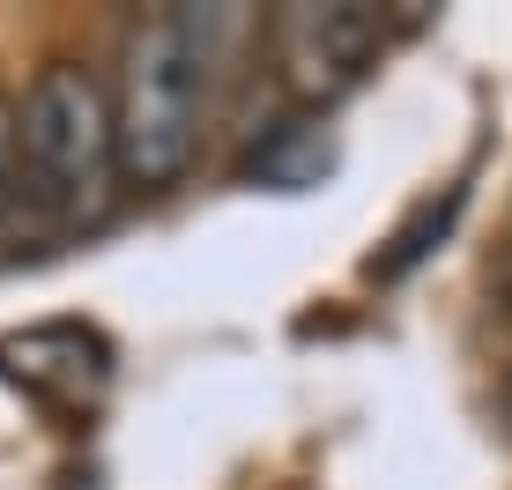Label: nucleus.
<instances>
[{"label":"nucleus","mask_w":512,"mask_h":490,"mask_svg":"<svg viewBox=\"0 0 512 490\" xmlns=\"http://www.w3.org/2000/svg\"><path fill=\"white\" fill-rule=\"evenodd\" d=\"M245 38H253L245 8H149L119 38V75L104 82V97L127 194H171L201 164L231 52Z\"/></svg>","instance_id":"obj_1"},{"label":"nucleus","mask_w":512,"mask_h":490,"mask_svg":"<svg viewBox=\"0 0 512 490\" xmlns=\"http://www.w3.org/2000/svg\"><path fill=\"white\" fill-rule=\"evenodd\" d=\"M0 379H15L45 409H97L112 387V342L82 320H45L0 342Z\"/></svg>","instance_id":"obj_4"},{"label":"nucleus","mask_w":512,"mask_h":490,"mask_svg":"<svg viewBox=\"0 0 512 490\" xmlns=\"http://www.w3.org/2000/svg\"><path fill=\"white\" fill-rule=\"evenodd\" d=\"M320 171H327V142H320L312 127H282L275 142L253 156V179L282 186V194H297V186H320Z\"/></svg>","instance_id":"obj_5"},{"label":"nucleus","mask_w":512,"mask_h":490,"mask_svg":"<svg viewBox=\"0 0 512 490\" xmlns=\"http://www.w3.org/2000/svg\"><path fill=\"white\" fill-rule=\"evenodd\" d=\"M386 15L357 8V0H327V8H282L268 23L275 67H282V90L297 104H334L349 97L364 75L379 67L386 52Z\"/></svg>","instance_id":"obj_3"},{"label":"nucleus","mask_w":512,"mask_h":490,"mask_svg":"<svg viewBox=\"0 0 512 490\" xmlns=\"http://www.w3.org/2000/svg\"><path fill=\"white\" fill-rule=\"evenodd\" d=\"M453 216H461V186H453L446 201H431V208H423V216L409 223V231L394 238V253H386V260H372V275H386V283H394V275H409L416 260L431 253V238H446V223H453Z\"/></svg>","instance_id":"obj_6"},{"label":"nucleus","mask_w":512,"mask_h":490,"mask_svg":"<svg viewBox=\"0 0 512 490\" xmlns=\"http://www.w3.org/2000/svg\"><path fill=\"white\" fill-rule=\"evenodd\" d=\"M23 208H30V194H23V142H15V104L0 97V231H15Z\"/></svg>","instance_id":"obj_7"},{"label":"nucleus","mask_w":512,"mask_h":490,"mask_svg":"<svg viewBox=\"0 0 512 490\" xmlns=\"http://www.w3.org/2000/svg\"><path fill=\"white\" fill-rule=\"evenodd\" d=\"M505 283H512V275H505Z\"/></svg>","instance_id":"obj_8"},{"label":"nucleus","mask_w":512,"mask_h":490,"mask_svg":"<svg viewBox=\"0 0 512 490\" xmlns=\"http://www.w3.org/2000/svg\"><path fill=\"white\" fill-rule=\"evenodd\" d=\"M15 142H23V194L30 216L60 238L104 231L127 201L112 142V97L82 60H45L15 104Z\"/></svg>","instance_id":"obj_2"}]
</instances>
